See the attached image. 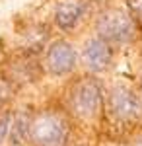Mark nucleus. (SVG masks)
Segmentation results:
<instances>
[{"mask_svg":"<svg viewBox=\"0 0 142 146\" xmlns=\"http://www.w3.org/2000/svg\"><path fill=\"white\" fill-rule=\"evenodd\" d=\"M115 55H117V49L94 33L86 37L80 47V66L84 74H92L99 78L101 74H107L113 68Z\"/></svg>","mask_w":142,"mask_h":146,"instance_id":"nucleus-5","label":"nucleus"},{"mask_svg":"<svg viewBox=\"0 0 142 146\" xmlns=\"http://www.w3.org/2000/svg\"><path fill=\"white\" fill-rule=\"evenodd\" d=\"M12 113H4L2 117H0V146L4 144L6 140H8V136H10V127H12Z\"/></svg>","mask_w":142,"mask_h":146,"instance_id":"nucleus-11","label":"nucleus"},{"mask_svg":"<svg viewBox=\"0 0 142 146\" xmlns=\"http://www.w3.org/2000/svg\"><path fill=\"white\" fill-rule=\"evenodd\" d=\"M14 92H16L14 82H12L6 74H0V107H2V105H6V103L12 100Z\"/></svg>","mask_w":142,"mask_h":146,"instance_id":"nucleus-10","label":"nucleus"},{"mask_svg":"<svg viewBox=\"0 0 142 146\" xmlns=\"http://www.w3.org/2000/svg\"><path fill=\"white\" fill-rule=\"evenodd\" d=\"M41 60H43L45 74L55 76V78H66V76L74 74V70L78 68L80 53L76 51L72 41L60 37L49 43Z\"/></svg>","mask_w":142,"mask_h":146,"instance_id":"nucleus-6","label":"nucleus"},{"mask_svg":"<svg viewBox=\"0 0 142 146\" xmlns=\"http://www.w3.org/2000/svg\"><path fill=\"white\" fill-rule=\"evenodd\" d=\"M90 14V0H55L53 22L62 33L80 27Z\"/></svg>","mask_w":142,"mask_h":146,"instance_id":"nucleus-7","label":"nucleus"},{"mask_svg":"<svg viewBox=\"0 0 142 146\" xmlns=\"http://www.w3.org/2000/svg\"><path fill=\"white\" fill-rule=\"evenodd\" d=\"M125 146H142V129L132 131L131 135H129V138H127Z\"/></svg>","mask_w":142,"mask_h":146,"instance_id":"nucleus-12","label":"nucleus"},{"mask_svg":"<svg viewBox=\"0 0 142 146\" xmlns=\"http://www.w3.org/2000/svg\"><path fill=\"white\" fill-rule=\"evenodd\" d=\"M62 105L74 123L96 127L105 119V86L98 76L82 74L64 92Z\"/></svg>","mask_w":142,"mask_h":146,"instance_id":"nucleus-1","label":"nucleus"},{"mask_svg":"<svg viewBox=\"0 0 142 146\" xmlns=\"http://www.w3.org/2000/svg\"><path fill=\"white\" fill-rule=\"evenodd\" d=\"M43 74V60H39L37 55H27V53H22L6 70V76L14 82L16 88L23 84H37Z\"/></svg>","mask_w":142,"mask_h":146,"instance_id":"nucleus-8","label":"nucleus"},{"mask_svg":"<svg viewBox=\"0 0 142 146\" xmlns=\"http://www.w3.org/2000/svg\"><path fill=\"white\" fill-rule=\"evenodd\" d=\"M138 88H140V92H142V66H140V70H138Z\"/></svg>","mask_w":142,"mask_h":146,"instance_id":"nucleus-13","label":"nucleus"},{"mask_svg":"<svg viewBox=\"0 0 142 146\" xmlns=\"http://www.w3.org/2000/svg\"><path fill=\"white\" fill-rule=\"evenodd\" d=\"M33 113L29 109H20L14 113L12 117V127H10V140L14 146H20L23 142H27L29 138V129H31V121H33Z\"/></svg>","mask_w":142,"mask_h":146,"instance_id":"nucleus-9","label":"nucleus"},{"mask_svg":"<svg viewBox=\"0 0 142 146\" xmlns=\"http://www.w3.org/2000/svg\"><path fill=\"white\" fill-rule=\"evenodd\" d=\"M105 119L119 127H134L142 121V92L136 82L113 80L105 86Z\"/></svg>","mask_w":142,"mask_h":146,"instance_id":"nucleus-4","label":"nucleus"},{"mask_svg":"<svg viewBox=\"0 0 142 146\" xmlns=\"http://www.w3.org/2000/svg\"><path fill=\"white\" fill-rule=\"evenodd\" d=\"M140 22L125 4H105L94 18V33L115 49L134 45L140 37Z\"/></svg>","mask_w":142,"mask_h":146,"instance_id":"nucleus-2","label":"nucleus"},{"mask_svg":"<svg viewBox=\"0 0 142 146\" xmlns=\"http://www.w3.org/2000/svg\"><path fill=\"white\" fill-rule=\"evenodd\" d=\"M74 121L62 103L49 105L33 113L29 129V146H76L72 140Z\"/></svg>","mask_w":142,"mask_h":146,"instance_id":"nucleus-3","label":"nucleus"}]
</instances>
